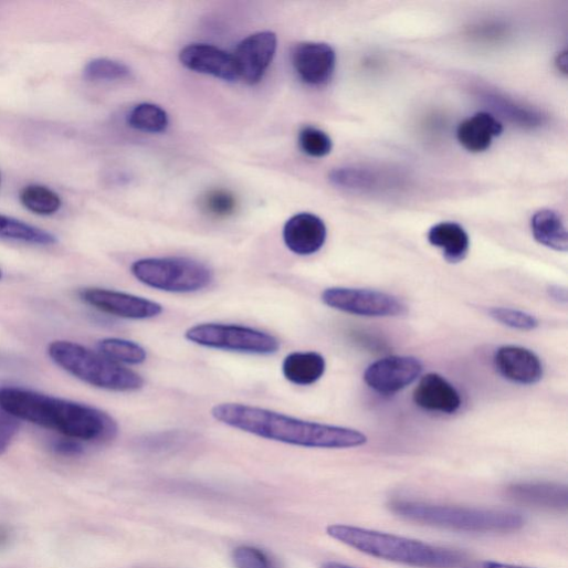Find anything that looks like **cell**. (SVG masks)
<instances>
[{
  "label": "cell",
  "instance_id": "9",
  "mask_svg": "<svg viewBox=\"0 0 568 568\" xmlns=\"http://www.w3.org/2000/svg\"><path fill=\"white\" fill-rule=\"evenodd\" d=\"M81 298L102 313L128 320H149L164 312L156 302L111 290L87 288L81 293Z\"/></svg>",
  "mask_w": 568,
  "mask_h": 568
},
{
  "label": "cell",
  "instance_id": "13",
  "mask_svg": "<svg viewBox=\"0 0 568 568\" xmlns=\"http://www.w3.org/2000/svg\"><path fill=\"white\" fill-rule=\"evenodd\" d=\"M327 234L324 220L307 212L292 217L283 228L284 244L298 255L319 252L326 243Z\"/></svg>",
  "mask_w": 568,
  "mask_h": 568
},
{
  "label": "cell",
  "instance_id": "11",
  "mask_svg": "<svg viewBox=\"0 0 568 568\" xmlns=\"http://www.w3.org/2000/svg\"><path fill=\"white\" fill-rule=\"evenodd\" d=\"M276 35L272 32H260L244 39L233 55L238 80L249 85L259 83L276 52Z\"/></svg>",
  "mask_w": 568,
  "mask_h": 568
},
{
  "label": "cell",
  "instance_id": "16",
  "mask_svg": "<svg viewBox=\"0 0 568 568\" xmlns=\"http://www.w3.org/2000/svg\"><path fill=\"white\" fill-rule=\"evenodd\" d=\"M508 499L526 507L565 512L568 507V491L565 485L549 482H520L506 490Z\"/></svg>",
  "mask_w": 568,
  "mask_h": 568
},
{
  "label": "cell",
  "instance_id": "23",
  "mask_svg": "<svg viewBox=\"0 0 568 568\" xmlns=\"http://www.w3.org/2000/svg\"><path fill=\"white\" fill-rule=\"evenodd\" d=\"M99 353L112 361L130 366L143 365L147 360L146 349L137 343L107 338L98 343Z\"/></svg>",
  "mask_w": 568,
  "mask_h": 568
},
{
  "label": "cell",
  "instance_id": "35",
  "mask_svg": "<svg viewBox=\"0 0 568 568\" xmlns=\"http://www.w3.org/2000/svg\"><path fill=\"white\" fill-rule=\"evenodd\" d=\"M322 568H357L353 567L346 564L337 562V561H327L325 562Z\"/></svg>",
  "mask_w": 568,
  "mask_h": 568
},
{
  "label": "cell",
  "instance_id": "28",
  "mask_svg": "<svg viewBox=\"0 0 568 568\" xmlns=\"http://www.w3.org/2000/svg\"><path fill=\"white\" fill-rule=\"evenodd\" d=\"M202 209L211 217L228 218L236 210V199L233 193L224 189L208 191L201 200Z\"/></svg>",
  "mask_w": 568,
  "mask_h": 568
},
{
  "label": "cell",
  "instance_id": "36",
  "mask_svg": "<svg viewBox=\"0 0 568 568\" xmlns=\"http://www.w3.org/2000/svg\"><path fill=\"white\" fill-rule=\"evenodd\" d=\"M2 277H3V271L0 270V280H2Z\"/></svg>",
  "mask_w": 568,
  "mask_h": 568
},
{
  "label": "cell",
  "instance_id": "7",
  "mask_svg": "<svg viewBox=\"0 0 568 568\" xmlns=\"http://www.w3.org/2000/svg\"><path fill=\"white\" fill-rule=\"evenodd\" d=\"M185 338L200 347L243 355L271 356L280 349L271 334L239 325L201 324L189 328Z\"/></svg>",
  "mask_w": 568,
  "mask_h": 568
},
{
  "label": "cell",
  "instance_id": "4",
  "mask_svg": "<svg viewBox=\"0 0 568 568\" xmlns=\"http://www.w3.org/2000/svg\"><path fill=\"white\" fill-rule=\"evenodd\" d=\"M390 509L422 525L466 533L504 534L519 530L525 518L515 512L395 499Z\"/></svg>",
  "mask_w": 568,
  "mask_h": 568
},
{
  "label": "cell",
  "instance_id": "30",
  "mask_svg": "<svg viewBox=\"0 0 568 568\" xmlns=\"http://www.w3.org/2000/svg\"><path fill=\"white\" fill-rule=\"evenodd\" d=\"M236 568H277L275 561L262 549L242 545L232 551Z\"/></svg>",
  "mask_w": 568,
  "mask_h": 568
},
{
  "label": "cell",
  "instance_id": "3",
  "mask_svg": "<svg viewBox=\"0 0 568 568\" xmlns=\"http://www.w3.org/2000/svg\"><path fill=\"white\" fill-rule=\"evenodd\" d=\"M334 539L371 557L419 568H461L465 554L385 532L346 524L327 527Z\"/></svg>",
  "mask_w": 568,
  "mask_h": 568
},
{
  "label": "cell",
  "instance_id": "31",
  "mask_svg": "<svg viewBox=\"0 0 568 568\" xmlns=\"http://www.w3.org/2000/svg\"><path fill=\"white\" fill-rule=\"evenodd\" d=\"M20 421L17 417L0 408V455L8 452L20 431Z\"/></svg>",
  "mask_w": 568,
  "mask_h": 568
},
{
  "label": "cell",
  "instance_id": "22",
  "mask_svg": "<svg viewBox=\"0 0 568 568\" xmlns=\"http://www.w3.org/2000/svg\"><path fill=\"white\" fill-rule=\"evenodd\" d=\"M0 239L36 245L57 243V238L53 233L3 214H0Z\"/></svg>",
  "mask_w": 568,
  "mask_h": 568
},
{
  "label": "cell",
  "instance_id": "10",
  "mask_svg": "<svg viewBox=\"0 0 568 568\" xmlns=\"http://www.w3.org/2000/svg\"><path fill=\"white\" fill-rule=\"evenodd\" d=\"M423 364L416 357L391 356L374 362L365 372L367 386L380 395H396L416 382Z\"/></svg>",
  "mask_w": 568,
  "mask_h": 568
},
{
  "label": "cell",
  "instance_id": "5",
  "mask_svg": "<svg viewBox=\"0 0 568 568\" xmlns=\"http://www.w3.org/2000/svg\"><path fill=\"white\" fill-rule=\"evenodd\" d=\"M49 355L60 368L98 389L128 393L145 386L139 374L76 343L53 341L49 346Z\"/></svg>",
  "mask_w": 568,
  "mask_h": 568
},
{
  "label": "cell",
  "instance_id": "26",
  "mask_svg": "<svg viewBox=\"0 0 568 568\" xmlns=\"http://www.w3.org/2000/svg\"><path fill=\"white\" fill-rule=\"evenodd\" d=\"M132 70L124 63L98 59L90 62L84 71L85 77L91 82H115L132 77Z\"/></svg>",
  "mask_w": 568,
  "mask_h": 568
},
{
  "label": "cell",
  "instance_id": "27",
  "mask_svg": "<svg viewBox=\"0 0 568 568\" xmlns=\"http://www.w3.org/2000/svg\"><path fill=\"white\" fill-rule=\"evenodd\" d=\"M488 314L496 323L515 330L532 332L539 326L536 317L513 308L494 307Z\"/></svg>",
  "mask_w": 568,
  "mask_h": 568
},
{
  "label": "cell",
  "instance_id": "8",
  "mask_svg": "<svg viewBox=\"0 0 568 568\" xmlns=\"http://www.w3.org/2000/svg\"><path fill=\"white\" fill-rule=\"evenodd\" d=\"M322 301L332 309L359 317H399L407 312L397 297L371 290L328 288L323 293Z\"/></svg>",
  "mask_w": 568,
  "mask_h": 568
},
{
  "label": "cell",
  "instance_id": "19",
  "mask_svg": "<svg viewBox=\"0 0 568 568\" xmlns=\"http://www.w3.org/2000/svg\"><path fill=\"white\" fill-rule=\"evenodd\" d=\"M327 362L315 351L293 353L284 358L282 374L287 381L299 387L317 383L325 376Z\"/></svg>",
  "mask_w": 568,
  "mask_h": 568
},
{
  "label": "cell",
  "instance_id": "18",
  "mask_svg": "<svg viewBox=\"0 0 568 568\" xmlns=\"http://www.w3.org/2000/svg\"><path fill=\"white\" fill-rule=\"evenodd\" d=\"M502 132L503 126L496 118L487 113H478L460 124L457 139L466 150L482 152L490 148L493 139Z\"/></svg>",
  "mask_w": 568,
  "mask_h": 568
},
{
  "label": "cell",
  "instance_id": "15",
  "mask_svg": "<svg viewBox=\"0 0 568 568\" xmlns=\"http://www.w3.org/2000/svg\"><path fill=\"white\" fill-rule=\"evenodd\" d=\"M181 64L196 73L234 82L238 80L233 56L207 44H192L185 48L179 55Z\"/></svg>",
  "mask_w": 568,
  "mask_h": 568
},
{
  "label": "cell",
  "instance_id": "32",
  "mask_svg": "<svg viewBox=\"0 0 568 568\" xmlns=\"http://www.w3.org/2000/svg\"><path fill=\"white\" fill-rule=\"evenodd\" d=\"M52 450L62 456L76 457L84 453V446L81 441L66 438L57 439L52 443Z\"/></svg>",
  "mask_w": 568,
  "mask_h": 568
},
{
  "label": "cell",
  "instance_id": "29",
  "mask_svg": "<svg viewBox=\"0 0 568 568\" xmlns=\"http://www.w3.org/2000/svg\"><path fill=\"white\" fill-rule=\"evenodd\" d=\"M299 146L311 157L323 158L333 150L332 138L314 127H306L299 134Z\"/></svg>",
  "mask_w": 568,
  "mask_h": 568
},
{
  "label": "cell",
  "instance_id": "12",
  "mask_svg": "<svg viewBox=\"0 0 568 568\" xmlns=\"http://www.w3.org/2000/svg\"><path fill=\"white\" fill-rule=\"evenodd\" d=\"M336 53L324 43H302L292 53L293 66L298 77L311 86L327 85L335 74Z\"/></svg>",
  "mask_w": 568,
  "mask_h": 568
},
{
  "label": "cell",
  "instance_id": "14",
  "mask_svg": "<svg viewBox=\"0 0 568 568\" xmlns=\"http://www.w3.org/2000/svg\"><path fill=\"white\" fill-rule=\"evenodd\" d=\"M494 364L503 378L522 386L536 385L544 376L537 355L518 346L501 347L495 354Z\"/></svg>",
  "mask_w": 568,
  "mask_h": 568
},
{
  "label": "cell",
  "instance_id": "20",
  "mask_svg": "<svg viewBox=\"0 0 568 568\" xmlns=\"http://www.w3.org/2000/svg\"><path fill=\"white\" fill-rule=\"evenodd\" d=\"M428 239L432 245L442 250L450 263L462 262L470 250L469 234L455 222H442L432 227Z\"/></svg>",
  "mask_w": 568,
  "mask_h": 568
},
{
  "label": "cell",
  "instance_id": "2",
  "mask_svg": "<svg viewBox=\"0 0 568 568\" xmlns=\"http://www.w3.org/2000/svg\"><path fill=\"white\" fill-rule=\"evenodd\" d=\"M0 408L81 442L108 443L119 431L116 420L97 408L24 388H0Z\"/></svg>",
  "mask_w": 568,
  "mask_h": 568
},
{
  "label": "cell",
  "instance_id": "34",
  "mask_svg": "<svg viewBox=\"0 0 568 568\" xmlns=\"http://www.w3.org/2000/svg\"><path fill=\"white\" fill-rule=\"evenodd\" d=\"M548 295L551 299L556 301L558 304L567 303V293L565 288L559 286H551L548 290Z\"/></svg>",
  "mask_w": 568,
  "mask_h": 568
},
{
  "label": "cell",
  "instance_id": "24",
  "mask_svg": "<svg viewBox=\"0 0 568 568\" xmlns=\"http://www.w3.org/2000/svg\"><path fill=\"white\" fill-rule=\"evenodd\" d=\"M128 124L139 132L159 134L167 130L169 118L161 107L154 104H140L129 114Z\"/></svg>",
  "mask_w": 568,
  "mask_h": 568
},
{
  "label": "cell",
  "instance_id": "33",
  "mask_svg": "<svg viewBox=\"0 0 568 568\" xmlns=\"http://www.w3.org/2000/svg\"><path fill=\"white\" fill-rule=\"evenodd\" d=\"M461 568H529L518 565L504 564L493 560H473L466 561Z\"/></svg>",
  "mask_w": 568,
  "mask_h": 568
},
{
  "label": "cell",
  "instance_id": "17",
  "mask_svg": "<svg viewBox=\"0 0 568 568\" xmlns=\"http://www.w3.org/2000/svg\"><path fill=\"white\" fill-rule=\"evenodd\" d=\"M416 404L430 412L454 414L462 407V399L455 387L438 374L424 376L413 393Z\"/></svg>",
  "mask_w": 568,
  "mask_h": 568
},
{
  "label": "cell",
  "instance_id": "25",
  "mask_svg": "<svg viewBox=\"0 0 568 568\" xmlns=\"http://www.w3.org/2000/svg\"><path fill=\"white\" fill-rule=\"evenodd\" d=\"M21 201L28 210L41 215L54 214L62 208L61 197L40 185L25 187L21 192Z\"/></svg>",
  "mask_w": 568,
  "mask_h": 568
},
{
  "label": "cell",
  "instance_id": "1",
  "mask_svg": "<svg viewBox=\"0 0 568 568\" xmlns=\"http://www.w3.org/2000/svg\"><path fill=\"white\" fill-rule=\"evenodd\" d=\"M211 416L230 428L295 446L344 450L368 442L367 435L355 429L302 420L243 403L217 404Z\"/></svg>",
  "mask_w": 568,
  "mask_h": 568
},
{
  "label": "cell",
  "instance_id": "6",
  "mask_svg": "<svg viewBox=\"0 0 568 568\" xmlns=\"http://www.w3.org/2000/svg\"><path fill=\"white\" fill-rule=\"evenodd\" d=\"M130 271L145 286L169 294H194L209 288L214 273L203 262L186 256L146 257Z\"/></svg>",
  "mask_w": 568,
  "mask_h": 568
},
{
  "label": "cell",
  "instance_id": "21",
  "mask_svg": "<svg viewBox=\"0 0 568 568\" xmlns=\"http://www.w3.org/2000/svg\"><path fill=\"white\" fill-rule=\"evenodd\" d=\"M530 227L538 243L555 251H567V230L560 214L553 210H540L532 218Z\"/></svg>",
  "mask_w": 568,
  "mask_h": 568
}]
</instances>
